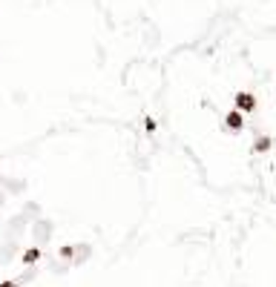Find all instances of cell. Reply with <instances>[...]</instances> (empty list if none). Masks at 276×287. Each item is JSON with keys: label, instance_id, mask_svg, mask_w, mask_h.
<instances>
[{"label": "cell", "instance_id": "obj_1", "mask_svg": "<svg viewBox=\"0 0 276 287\" xmlns=\"http://www.w3.org/2000/svg\"><path fill=\"white\" fill-rule=\"evenodd\" d=\"M233 104H236L233 109H239L242 115H253V112H256V107H259L256 95H253V92H245V89L233 95Z\"/></svg>", "mask_w": 276, "mask_h": 287}, {"label": "cell", "instance_id": "obj_2", "mask_svg": "<svg viewBox=\"0 0 276 287\" xmlns=\"http://www.w3.org/2000/svg\"><path fill=\"white\" fill-rule=\"evenodd\" d=\"M224 126H227L230 132H242V129H245V115H242L239 109H230V112L224 115Z\"/></svg>", "mask_w": 276, "mask_h": 287}, {"label": "cell", "instance_id": "obj_3", "mask_svg": "<svg viewBox=\"0 0 276 287\" xmlns=\"http://www.w3.org/2000/svg\"><path fill=\"white\" fill-rule=\"evenodd\" d=\"M270 147H273V138L270 135H259L256 141H253V153L265 155V153H270Z\"/></svg>", "mask_w": 276, "mask_h": 287}, {"label": "cell", "instance_id": "obj_4", "mask_svg": "<svg viewBox=\"0 0 276 287\" xmlns=\"http://www.w3.org/2000/svg\"><path fill=\"white\" fill-rule=\"evenodd\" d=\"M37 259H41V250H37V247H29V250L23 253V264H35Z\"/></svg>", "mask_w": 276, "mask_h": 287}, {"label": "cell", "instance_id": "obj_5", "mask_svg": "<svg viewBox=\"0 0 276 287\" xmlns=\"http://www.w3.org/2000/svg\"><path fill=\"white\" fill-rule=\"evenodd\" d=\"M155 121H152V118H144V129H147V132H155Z\"/></svg>", "mask_w": 276, "mask_h": 287}, {"label": "cell", "instance_id": "obj_6", "mask_svg": "<svg viewBox=\"0 0 276 287\" xmlns=\"http://www.w3.org/2000/svg\"><path fill=\"white\" fill-rule=\"evenodd\" d=\"M61 256H63V259H72V256H75V250H72V247H61Z\"/></svg>", "mask_w": 276, "mask_h": 287}, {"label": "cell", "instance_id": "obj_7", "mask_svg": "<svg viewBox=\"0 0 276 287\" xmlns=\"http://www.w3.org/2000/svg\"><path fill=\"white\" fill-rule=\"evenodd\" d=\"M0 287H18V281H0Z\"/></svg>", "mask_w": 276, "mask_h": 287}]
</instances>
